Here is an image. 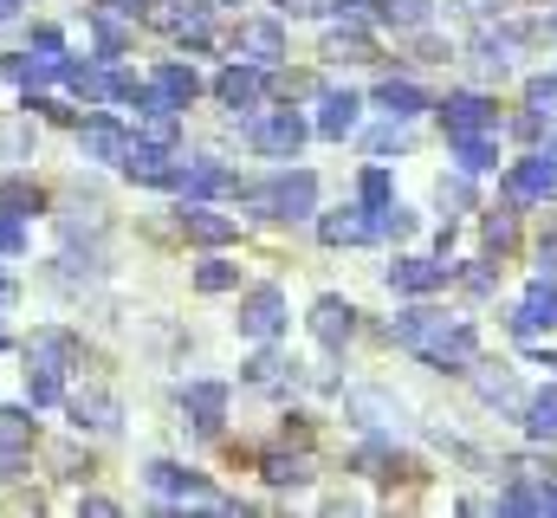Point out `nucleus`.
<instances>
[{
  "mask_svg": "<svg viewBox=\"0 0 557 518\" xmlns=\"http://www.w3.org/2000/svg\"><path fill=\"white\" fill-rule=\"evenodd\" d=\"M344 415H350L363 434H389V441L403 434V402H396L389 388H350V395H344Z\"/></svg>",
  "mask_w": 557,
  "mask_h": 518,
  "instance_id": "obj_5",
  "label": "nucleus"
},
{
  "mask_svg": "<svg viewBox=\"0 0 557 518\" xmlns=\"http://www.w3.org/2000/svg\"><path fill=\"white\" fill-rule=\"evenodd\" d=\"M65 415L78 434H117L124 428V402L104 395V388H85V395H65Z\"/></svg>",
  "mask_w": 557,
  "mask_h": 518,
  "instance_id": "obj_9",
  "label": "nucleus"
},
{
  "mask_svg": "<svg viewBox=\"0 0 557 518\" xmlns=\"http://www.w3.org/2000/svg\"><path fill=\"white\" fill-rule=\"evenodd\" d=\"M409 149V130H403V118H389L383 130H370V156H403Z\"/></svg>",
  "mask_w": 557,
  "mask_h": 518,
  "instance_id": "obj_39",
  "label": "nucleus"
},
{
  "mask_svg": "<svg viewBox=\"0 0 557 518\" xmlns=\"http://www.w3.org/2000/svg\"><path fill=\"white\" fill-rule=\"evenodd\" d=\"M383 20L403 26V33H421L434 20V0H383Z\"/></svg>",
  "mask_w": 557,
  "mask_h": 518,
  "instance_id": "obj_34",
  "label": "nucleus"
},
{
  "mask_svg": "<svg viewBox=\"0 0 557 518\" xmlns=\"http://www.w3.org/2000/svg\"><path fill=\"white\" fill-rule=\"evenodd\" d=\"M389 337L403 344V350H416L428 370H473L480 363V331L467 324V318H447V311H403L396 324H389Z\"/></svg>",
  "mask_w": 557,
  "mask_h": 518,
  "instance_id": "obj_1",
  "label": "nucleus"
},
{
  "mask_svg": "<svg viewBox=\"0 0 557 518\" xmlns=\"http://www.w3.org/2000/svg\"><path fill=\"white\" fill-rule=\"evenodd\" d=\"M454 156H460V175H486V169H499V143H493V130L454 136Z\"/></svg>",
  "mask_w": 557,
  "mask_h": 518,
  "instance_id": "obj_25",
  "label": "nucleus"
},
{
  "mask_svg": "<svg viewBox=\"0 0 557 518\" xmlns=\"http://www.w3.org/2000/svg\"><path fill=\"white\" fill-rule=\"evenodd\" d=\"M247 208H260V214H278V221H305L311 208H318V175H278L267 188H253L247 195Z\"/></svg>",
  "mask_w": 557,
  "mask_h": 518,
  "instance_id": "obj_2",
  "label": "nucleus"
},
{
  "mask_svg": "<svg viewBox=\"0 0 557 518\" xmlns=\"http://www.w3.org/2000/svg\"><path fill=\"white\" fill-rule=\"evenodd\" d=\"M331 0H278V13H292V20H311V13H324Z\"/></svg>",
  "mask_w": 557,
  "mask_h": 518,
  "instance_id": "obj_44",
  "label": "nucleus"
},
{
  "mask_svg": "<svg viewBox=\"0 0 557 518\" xmlns=\"http://www.w3.org/2000/svg\"><path fill=\"white\" fill-rule=\"evenodd\" d=\"M318 240H324V247H363V240H376V227H370L363 208H337V214L318 221Z\"/></svg>",
  "mask_w": 557,
  "mask_h": 518,
  "instance_id": "obj_19",
  "label": "nucleus"
},
{
  "mask_svg": "<svg viewBox=\"0 0 557 518\" xmlns=\"http://www.w3.org/2000/svg\"><path fill=\"white\" fill-rule=\"evenodd\" d=\"M539 143H545V156H557V111H552V118L539 111Z\"/></svg>",
  "mask_w": 557,
  "mask_h": 518,
  "instance_id": "obj_45",
  "label": "nucleus"
},
{
  "mask_svg": "<svg viewBox=\"0 0 557 518\" xmlns=\"http://www.w3.org/2000/svg\"><path fill=\"white\" fill-rule=\"evenodd\" d=\"M182 234L201 240V247H227V240H240V221L214 214L208 201H182Z\"/></svg>",
  "mask_w": 557,
  "mask_h": 518,
  "instance_id": "obj_14",
  "label": "nucleus"
},
{
  "mask_svg": "<svg viewBox=\"0 0 557 518\" xmlns=\"http://www.w3.org/2000/svg\"><path fill=\"white\" fill-rule=\"evenodd\" d=\"M311 337H318L324 350H344V344L357 337V305H344V298H318V305H311Z\"/></svg>",
  "mask_w": 557,
  "mask_h": 518,
  "instance_id": "obj_13",
  "label": "nucleus"
},
{
  "mask_svg": "<svg viewBox=\"0 0 557 518\" xmlns=\"http://www.w3.org/2000/svg\"><path fill=\"white\" fill-rule=\"evenodd\" d=\"M519 46H525V33H480V39H473V65H480L486 78H512Z\"/></svg>",
  "mask_w": 557,
  "mask_h": 518,
  "instance_id": "obj_18",
  "label": "nucleus"
},
{
  "mask_svg": "<svg viewBox=\"0 0 557 518\" xmlns=\"http://www.w3.org/2000/svg\"><path fill=\"white\" fill-rule=\"evenodd\" d=\"M59 227H65L72 240H78V234H85V240H98V234H104V208H98V201H72V208L59 214Z\"/></svg>",
  "mask_w": 557,
  "mask_h": 518,
  "instance_id": "obj_32",
  "label": "nucleus"
},
{
  "mask_svg": "<svg viewBox=\"0 0 557 518\" xmlns=\"http://www.w3.org/2000/svg\"><path fill=\"white\" fill-rule=\"evenodd\" d=\"M447 279H454V266H441V259H396V266H389V285H396V292H409V298L441 292Z\"/></svg>",
  "mask_w": 557,
  "mask_h": 518,
  "instance_id": "obj_16",
  "label": "nucleus"
},
{
  "mask_svg": "<svg viewBox=\"0 0 557 518\" xmlns=\"http://www.w3.org/2000/svg\"><path fill=\"white\" fill-rule=\"evenodd\" d=\"M78 513H91V518H117V499H98V493H91V499H78Z\"/></svg>",
  "mask_w": 557,
  "mask_h": 518,
  "instance_id": "obj_46",
  "label": "nucleus"
},
{
  "mask_svg": "<svg viewBox=\"0 0 557 518\" xmlns=\"http://www.w3.org/2000/svg\"><path fill=\"white\" fill-rule=\"evenodd\" d=\"M214 98L227 104V111H260V98H267V72L260 65H227L221 78H214Z\"/></svg>",
  "mask_w": 557,
  "mask_h": 518,
  "instance_id": "obj_11",
  "label": "nucleus"
},
{
  "mask_svg": "<svg viewBox=\"0 0 557 518\" xmlns=\"http://www.w3.org/2000/svg\"><path fill=\"white\" fill-rule=\"evenodd\" d=\"M169 188H182L188 201H214V195H227V188H234V175H227L221 162H208V156H201V162H175Z\"/></svg>",
  "mask_w": 557,
  "mask_h": 518,
  "instance_id": "obj_12",
  "label": "nucleus"
},
{
  "mask_svg": "<svg viewBox=\"0 0 557 518\" xmlns=\"http://www.w3.org/2000/svg\"><path fill=\"white\" fill-rule=\"evenodd\" d=\"M20 247H26V227H20V214L0 208V254H20Z\"/></svg>",
  "mask_w": 557,
  "mask_h": 518,
  "instance_id": "obj_42",
  "label": "nucleus"
},
{
  "mask_svg": "<svg viewBox=\"0 0 557 518\" xmlns=\"http://www.w3.org/2000/svg\"><path fill=\"white\" fill-rule=\"evenodd\" d=\"M13 13H20V0H0V26H7V20H13Z\"/></svg>",
  "mask_w": 557,
  "mask_h": 518,
  "instance_id": "obj_49",
  "label": "nucleus"
},
{
  "mask_svg": "<svg viewBox=\"0 0 557 518\" xmlns=\"http://www.w3.org/2000/svg\"><path fill=\"white\" fill-rule=\"evenodd\" d=\"M552 33H557V20H552Z\"/></svg>",
  "mask_w": 557,
  "mask_h": 518,
  "instance_id": "obj_53",
  "label": "nucleus"
},
{
  "mask_svg": "<svg viewBox=\"0 0 557 518\" xmlns=\"http://www.w3.org/2000/svg\"><path fill=\"white\" fill-rule=\"evenodd\" d=\"M26 402H33V408H52V402H65L59 370H39V363H33V370H26Z\"/></svg>",
  "mask_w": 557,
  "mask_h": 518,
  "instance_id": "obj_35",
  "label": "nucleus"
},
{
  "mask_svg": "<svg viewBox=\"0 0 557 518\" xmlns=\"http://www.w3.org/2000/svg\"><path fill=\"white\" fill-rule=\"evenodd\" d=\"M506 201L519 208V201H557V156H525V162H512V175H506Z\"/></svg>",
  "mask_w": 557,
  "mask_h": 518,
  "instance_id": "obj_7",
  "label": "nucleus"
},
{
  "mask_svg": "<svg viewBox=\"0 0 557 518\" xmlns=\"http://www.w3.org/2000/svg\"><path fill=\"white\" fill-rule=\"evenodd\" d=\"M195 285H201V292H234V285H240V272H234L227 259H208V266L195 272Z\"/></svg>",
  "mask_w": 557,
  "mask_h": 518,
  "instance_id": "obj_40",
  "label": "nucleus"
},
{
  "mask_svg": "<svg viewBox=\"0 0 557 518\" xmlns=\"http://www.w3.org/2000/svg\"><path fill=\"white\" fill-rule=\"evenodd\" d=\"M137 7H143V0H98V13H117V20H131Z\"/></svg>",
  "mask_w": 557,
  "mask_h": 518,
  "instance_id": "obj_47",
  "label": "nucleus"
},
{
  "mask_svg": "<svg viewBox=\"0 0 557 518\" xmlns=\"http://www.w3.org/2000/svg\"><path fill=\"white\" fill-rule=\"evenodd\" d=\"M357 98L350 91H324V104H318V136H331V143H344L350 130H357Z\"/></svg>",
  "mask_w": 557,
  "mask_h": 518,
  "instance_id": "obj_24",
  "label": "nucleus"
},
{
  "mask_svg": "<svg viewBox=\"0 0 557 518\" xmlns=\"http://www.w3.org/2000/svg\"><path fill=\"white\" fill-rule=\"evenodd\" d=\"M59 85H65L72 98H85V104L111 98V72H98V65H78V59H59Z\"/></svg>",
  "mask_w": 557,
  "mask_h": 518,
  "instance_id": "obj_23",
  "label": "nucleus"
},
{
  "mask_svg": "<svg viewBox=\"0 0 557 518\" xmlns=\"http://www.w3.org/2000/svg\"><path fill=\"white\" fill-rule=\"evenodd\" d=\"M208 7H247V0H208Z\"/></svg>",
  "mask_w": 557,
  "mask_h": 518,
  "instance_id": "obj_51",
  "label": "nucleus"
},
{
  "mask_svg": "<svg viewBox=\"0 0 557 518\" xmlns=\"http://www.w3.org/2000/svg\"><path fill=\"white\" fill-rule=\"evenodd\" d=\"M143 13H149V26L156 33H169V39H188V46H201L208 39V0H143Z\"/></svg>",
  "mask_w": 557,
  "mask_h": 518,
  "instance_id": "obj_3",
  "label": "nucleus"
},
{
  "mask_svg": "<svg viewBox=\"0 0 557 518\" xmlns=\"http://www.w3.org/2000/svg\"><path fill=\"white\" fill-rule=\"evenodd\" d=\"M525 434H532V441H557V388H545V395L525 402Z\"/></svg>",
  "mask_w": 557,
  "mask_h": 518,
  "instance_id": "obj_30",
  "label": "nucleus"
},
{
  "mask_svg": "<svg viewBox=\"0 0 557 518\" xmlns=\"http://www.w3.org/2000/svg\"><path fill=\"white\" fill-rule=\"evenodd\" d=\"M539 513H557V486H545V493H539Z\"/></svg>",
  "mask_w": 557,
  "mask_h": 518,
  "instance_id": "obj_48",
  "label": "nucleus"
},
{
  "mask_svg": "<svg viewBox=\"0 0 557 518\" xmlns=\"http://www.w3.org/2000/svg\"><path fill=\"white\" fill-rule=\"evenodd\" d=\"M0 208H7V214H39V208H46V195H39L33 182H20V175H13V182H0Z\"/></svg>",
  "mask_w": 557,
  "mask_h": 518,
  "instance_id": "obj_36",
  "label": "nucleus"
},
{
  "mask_svg": "<svg viewBox=\"0 0 557 518\" xmlns=\"http://www.w3.org/2000/svg\"><path fill=\"white\" fill-rule=\"evenodd\" d=\"M376 104H383L389 118H403V124H409L416 111H434V98H428L421 85H409V78H383V85H376Z\"/></svg>",
  "mask_w": 557,
  "mask_h": 518,
  "instance_id": "obj_22",
  "label": "nucleus"
},
{
  "mask_svg": "<svg viewBox=\"0 0 557 518\" xmlns=\"http://www.w3.org/2000/svg\"><path fill=\"white\" fill-rule=\"evenodd\" d=\"M454 279H460L473 298H486V292H493V272H486V266H467V272H454Z\"/></svg>",
  "mask_w": 557,
  "mask_h": 518,
  "instance_id": "obj_43",
  "label": "nucleus"
},
{
  "mask_svg": "<svg viewBox=\"0 0 557 518\" xmlns=\"http://www.w3.org/2000/svg\"><path fill=\"white\" fill-rule=\"evenodd\" d=\"M247 143H253L260 156H298V143H305V118H298V111L247 118Z\"/></svg>",
  "mask_w": 557,
  "mask_h": 518,
  "instance_id": "obj_8",
  "label": "nucleus"
},
{
  "mask_svg": "<svg viewBox=\"0 0 557 518\" xmlns=\"http://www.w3.org/2000/svg\"><path fill=\"white\" fill-rule=\"evenodd\" d=\"M0 305H13V279L7 272H0Z\"/></svg>",
  "mask_w": 557,
  "mask_h": 518,
  "instance_id": "obj_50",
  "label": "nucleus"
},
{
  "mask_svg": "<svg viewBox=\"0 0 557 518\" xmlns=\"http://www.w3.org/2000/svg\"><path fill=\"white\" fill-rule=\"evenodd\" d=\"M156 91H162L175 111H188V104H195V91H201V78H195L188 65H156Z\"/></svg>",
  "mask_w": 557,
  "mask_h": 518,
  "instance_id": "obj_27",
  "label": "nucleus"
},
{
  "mask_svg": "<svg viewBox=\"0 0 557 518\" xmlns=\"http://www.w3.org/2000/svg\"><path fill=\"white\" fill-rule=\"evenodd\" d=\"M473 388H480V402H486V408H499V415H519V408H525V395H519V383H512L506 370L473 363Z\"/></svg>",
  "mask_w": 557,
  "mask_h": 518,
  "instance_id": "obj_21",
  "label": "nucleus"
},
{
  "mask_svg": "<svg viewBox=\"0 0 557 518\" xmlns=\"http://www.w3.org/2000/svg\"><path fill=\"white\" fill-rule=\"evenodd\" d=\"M370 227H376V240H409L416 234V214L396 208V201H383V208H370Z\"/></svg>",
  "mask_w": 557,
  "mask_h": 518,
  "instance_id": "obj_33",
  "label": "nucleus"
},
{
  "mask_svg": "<svg viewBox=\"0 0 557 518\" xmlns=\"http://www.w3.org/2000/svg\"><path fill=\"white\" fill-rule=\"evenodd\" d=\"M234 324H240L247 344H273L278 331H285V292H278V285H253V292L240 298V318H234Z\"/></svg>",
  "mask_w": 557,
  "mask_h": 518,
  "instance_id": "obj_4",
  "label": "nucleus"
},
{
  "mask_svg": "<svg viewBox=\"0 0 557 518\" xmlns=\"http://www.w3.org/2000/svg\"><path fill=\"white\" fill-rule=\"evenodd\" d=\"M0 350H7V337H0Z\"/></svg>",
  "mask_w": 557,
  "mask_h": 518,
  "instance_id": "obj_52",
  "label": "nucleus"
},
{
  "mask_svg": "<svg viewBox=\"0 0 557 518\" xmlns=\"http://www.w3.org/2000/svg\"><path fill=\"white\" fill-rule=\"evenodd\" d=\"M434 118L447 130V143H454V136H473V130H499L493 98H480V91H447V98L434 104Z\"/></svg>",
  "mask_w": 557,
  "mask_h": 518,
  "instance_id": "obj_6",
  "label": "nucleus"
},
{
  "mask_svg": "<svg viewBox=\"0 0 557 518\" xmlns=\"http://www.w3.org/2000/svg\"><path fill=\"white\" fill-rule=\"evenodd\" d=\"M324 59H370V33H363V20H344L337 33H324Z\"/></svg>",
  "mask_w": 557,
  "mask_h": 518,
  "instance_id": "obj_26",
  "label": "nucleus"
},
{
  "mask_svg": "<svg viewBox=\"0 0 557 518\" xmlns=\"http://www.w3.org/2000/svg\"><path fill=\"white\" fill-rule=\"evenodd\" d=\"M234 59L273 72L278 59H285V33H278V20H240V33H234Z\"/></svg>",
  "mask_w": 557,
  "mask_h": 518,
  "instance_id": "obj_10",
  "label": "nucleus"
},
{
  "mask_svg": "<svg viewBox=\"0 0 557 518\" xmlns=\"http://www.w3.org/2000/svg\"><path fill=\"white\" fill-rule=\"evenodd\" d=\"M260 467H267L273 486H305V480H311V454H285V447H278V454H267Z\"/></svg>",
  "mask_w": 557,
  "mask_h": 518,
  "instance_id": "obj_28",
  "label": "nucleus"
},
{
  "mask_svg": "<svg viewBox=\"0 0 557 518\" xmlns=\"http://www.w3.org/2000/svg\"><path fill=\"white\" fill-rule=\"evenodd\" d=\"M357 188H363V208H383V201L396 195V188H389V169H363V182H357Z\"/></svg>",
  "mask_w": 557,
  "mask_h": 518,
  "instance_id": "obj_41",
  "label": "nucleus"
},
{
  "mask_svg": "<svg viewBox=\"0 0 557 518\" xmlns=\"http://www.w3.org/2000/svg\"><path fill=\"white\" fill-rule=\"evenodd\" d=\"M486 247H519V214L512 208H486Z\"/></svg>",
  "mask_w": 557,
  "mask_h": 518,
  "instance_id": "obj_37",
  "label": "nucleus"
},
{
  "mask_svg": "<svg viewBox=\"0 0 557 518\" xmlns=\"http://www.w3.org/2000/svg\"><path fill=\"white\" fill-rule=\"evenodd\" d=\"M59 59H65V52H59ZM59 59H33V52H20V59H7V78L33 91V85H46V78H59Z\"/></svg>",
  "mask_w": 557,
  "mask_h": 518,
  "instance_id": "obj_31",
  "label": "nucleus"
},
{
  "mask_svg": "<svg viewBox=\"0 0 557 518\" xmlns=\"http://www.w3.org/2000/svg\"><path fill=\"white\" fill-rule=\"evenodd\" d=\"M0 454H33V415L26 408H0Z\"/></svg>",
  "mask_w": 557,
  "mask_h": 518,
  "instance_id": "obj_29",
  "label": "nucleus"
},
{
  "mask_svg": "<svg viewBox=\"0 0 557 518\" xmlns=\"http://www.w3.org/2000/svg\"><path fill=\"white\" fill-rule=\"evenodd\" d=\"M78 357H85V344H78L72 331H59V324L26 337V363H39V370H72Z\"/></svg>",
  "mask_w": 557,
  "mask_h": 518,
  "instance_id": "obj_15",
  "label": "nucleus"
},
{
  "mask_svg": "<svg viewBox=\"0 0 557 518\" xmlns=\"http://www.w3.org/2000/svg\"><path fill=\"white\" fill-rule=\"evenodd\" d=\"M124 143H131V136L111 124V118H85V124H78V149H85L91 162H124Z\"/></svg>",
  "mask_w": 557,
  "mask_h": 518,
  "instance_id": "obj_20",
  "label": "nucleus"
},
{
  "mask_svg": "<svg viewBox=\"0 0 557 518\" xmlns=\"http://www.w3.org/2000/svg\"><path fill=\"white\" fill-rule=\"evenodd\" d=\"M285 370H292V363L267 350V357H253V363H247V383H253V388H278V383H285Z\"/></svg>",
  "mask_w": 557,
  "mask_h": 518,
  "instance_id": "obj_38",
  "label": "nucleus"
},
{
  "mask_svg": "<svg viewBox=\"0 0 557 518\" xmlns=\"http://www.w3.org/2000/svg\"><path fill=\"white\" fill-rule=\"evenodd\" d=\"M182 415H188L201 434H214V428L227 421V388L221 383H188L182 388Z\"/></svg>",
  "mask_w": 557,
  "mask_h": 518,
  "instance_id": "obj_17",
  "label": "nucleus"
}]
</instances>
